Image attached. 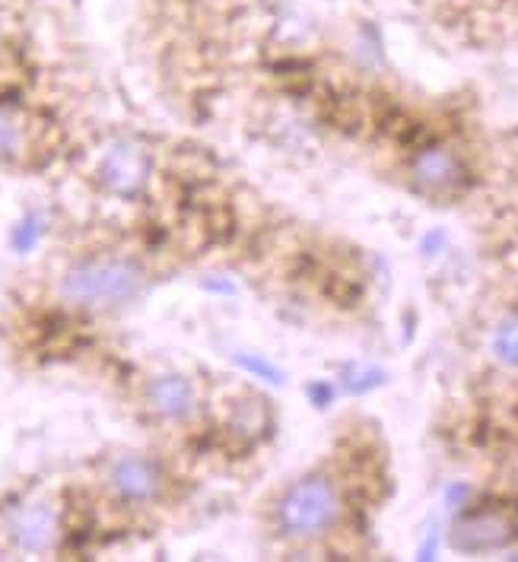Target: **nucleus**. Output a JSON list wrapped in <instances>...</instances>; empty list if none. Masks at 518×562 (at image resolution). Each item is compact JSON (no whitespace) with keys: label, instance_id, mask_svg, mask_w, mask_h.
<instances>
[{"label":"nucleus","instance_id":"6e6552de","mask_svg":"<svg viewBox=\"0 0 518 562\" xmlns=\"http://www.w3.org/2000/svg\"><path fill=\"white\" fill-rule=\"evenodd\" d=\"M55 533H58V525H55V512L48 505H32L26 512H20L13 521V540L30 553L48 550Z\"/></svg>","mask_w":518,"mask_h":562},{"label":"nucleus","instance_id":"2eb2a0df","mask_svg":"<svg viewBox=\"0 0 518 562\" xmlns=\"http://www.w3.org/2000/svg\"><path fill=\"white\" fill-rule=\"evenodd\" d=\"M308 394H312V404H315V407H328V404H331V397H335V391H331V387L318 385V382H315V385H308Z\"/></svg>","mask_w":518,"mask_h":562},{"label":"nucleus","instance_id":"20e7f679","mask_svg":"<svg viewBox=\"0 0 518 562\" xmlns=\"http://www.w3.org/2000/svg\"><path fill=\"white\" fill-rule=\"evenodd\" d=\"M410 181L417 184V191H424L429 198H446V194L461 191V184L468 181V169H464L461 156L452 147L429 144V147L414 153Z\"/></svg>","mask_w":518,"mask_h":562},{"label":"nucleus","instance_id":"f03ea898","mask_svg":"<svg viewBox=\"0 0 518 562\" xmlns=\"http://www.w3.org/2000/svg\"><path fill=\"white\" fill-rule=\"evenodd\" d=\"M344 512L340 503V490L331 476L315 474L303 476L296 483H290L283 490V496L277 499V531L283 537H318V533L331 531Z\"/></svg>","mask_w":518,"mask_h":562},{"label":"nucleus","instance_id":"ddd939ff","mask_svg":"<svg viewBox=\"0 0 518 562\" xmlns=\"http://www.w3.org/2000/svg\"><path fill=\"white\" fill-rule=\"evenodd\" d=\"M236 362L243 366L245 372H251V375H258V379H264V382H274V385L283 382V372L277 369L274 362L261 359L258 353H236Z\"/></svg>","mask_w":518,"mask_h":562},{"label":"nucleus","instance_id":"dca6fc26","mask_svg":"<svg viewBox=\"0 0 518 562\" xmlns=\"http://www.w3.org/2000/svg\"><path fill=\"white\" fill-rule=\"evenodd\" d=\"M0 30H3V10H0Z\"/></svg>","mask_w":518,"mask_h":562},{"label":"nucleus","instance_id":"9b49d317","mask_svg":"<svg viewBox=\"0 0 518 562\" xmlns=\"http://www.w3.org/2000/svg\"><path fill=\"white\" fill-rule=\"evenodd\" d=\"M493 353L503 366L518 372V315H509L499 322L496 334H493Z\"/></svg>","mask_w":518,"mask_h":562},{"label":"nucleus","instance_id":"9d476101","mask_svg":"<svg viewBox=\"0 0 518 562\" xmlns=\"http://www.w3.org/2000/svg\"><path fill=\"white\" fill-rule=\"evenodd\" d=\"M26 149V121L0 105V159H13Z\"/></svg>","mask_w":518,"mask_h":562},{"label":"nucleus","instance_id":"f257e3e1","mask_svg":"<svg viewBox=\"0 0 518 562\" xmlns=\"http://www.w3.org/2000/svg\"><path fill=\"white\" fill-rule=\"evenodd\" d=\"M144 283H147V273L137 261L102 255V258H83L67 267L61 277V293L74 305L115 308L140 296Z\"/></svg>","mask_w":518,"mask_h":562},{"label":"nucleus","instance_id":"39448f33","mask_svg":"<svg viewBox=\"0 0 518 562\" xmlns=\"http://www.w3.org/2000/svg\"><path fill=\"white\" fill-rule=\"evenodd\" d=\"M99 184L115 198H137L150 178V153L131 140L109 149L99 162Z\"/></svg>","mask_w":518,"mask_h":562},{"label":"nucleus","instance_id":"f8f14e48","mask_svg":"<svg viewBox=\"0 0 518 562\" xmlns=\"http://www.w3.org/2000/svg\"><path fill=\"white\" fill-rule=\"evenodd\" d=\"M382 382H385V372L372 369V366H350L344 372V391H350V394H367V391L379 387Z\"/></svg>","mask_w":518,"mask_h":562},{"label":"nucleus","instance_id":"423d86ee","mask_svg":"<svg viewBox=\"0 0 518 562\" xmlns=\"http://www.w3.org/2000/svg\"><path fill=\"white\" fill-rule=\"evenodd\" d=\"M109 486L127 505L153 503L162 493V471L156 461L144 458V454H127V458H119L112 464Z\"/></svg>","mask_w":518,"mask_h":562},{"label":"nucleus","instance_id":"1a4fd4ad","mask_svg":"<svg viewBox=\"0 0 518 562\" xmlns=\"http://www.w3.org/2000/svg\"><path fill=\"white\" fill-rule=\"evenodd\" d=\"M226 429L243 442H255L268 432V407L261 401H239L226 419Z\"/></svg>","mask_w":518,"mask_h":562},{"label":"nucleus","instance_id":"0eeeda50","mask_svg":"<svg viewBox=\"0 0 518 562\" xmlns=\"http://www.w3.org/2000/svg\"><path fill=\"white\" fill-rule=\"evenodd\" d=\"M147 404L162 419H184L194 411V387L184 375H159L147 385Z\"/></svg>","mask_w":518,"mask_h":562},{"label":"nucleus","instance_id":"7ed1b4c3","mask_svg":"<svg viewBox=\"0 0 518 562\" xmlns=\"http://www.w3.org/2000/svg\"><path fill=\"white\" fill-rule=\"evenodd\" d=\"M518 537L516 518L506 508H468L461 512L449 533V547L458 553L477 557V553H496L506 550Z\"/></svg>","mask_w":518,"mask_h":562},{"label":"nucleus","instance_id":"4468645a","mask_svg":"<svg viewBox=\"0 0 518 562\" xmlns=\"http://www.w3.org/2000/svg\"><path fill=\"white\" fill-rule=\"evenodd\" d=\"M38 238H42V220L35 213L13 226V248L16 251H32Z\"/></svg>","mask_w":518,"mask_h":562}]
</instances>
